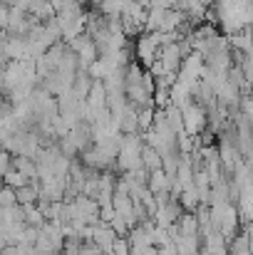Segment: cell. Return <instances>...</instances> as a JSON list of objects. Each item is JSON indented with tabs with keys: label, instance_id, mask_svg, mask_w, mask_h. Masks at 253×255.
<instances>
[{
	"label": "cell",
	"instance_id": "6da1fadb",
	"mask_svg": "<svg viewBox=\"0 0 253 255\" xmlns=\"http://www.w3.org/2000/svg\"><path fill=\"white\" fill-rule=\"evenodd\" d=\"M181 122H184V134L186 136H196V134H201L204 129H206V109L201 107V104H186L184 109H181Z\"/></svg>",
	"mask_w": 253,
	"mask_h": 255
},
{
	"label": "cell",
	"instance_id": "7a4b0ae2",
	"mask_svg": "<svg viewBox=\"0 0 253 255\" xmlns=\"http://www.w3.org/2000/svg\"><path fill=\"white\" fill-rule=\"evenodd\" d=\"M157 60L162 62L164 72H179V67H181V52H179L176 42H174V45H167V47H159Z\"/></svg>",
	"mask_w": 253,
	"mask_h": 255
},
{
	"label": "cell",
	"instance_id": "3957f363",
	"mask_svg": "<svg viewBox=\"0 0 253 255\" xmlns=\"http://www.w3.org/2000/svg\"><path fill=\"white\" fill-rule=\"evenodd\" d=\"M37 191H40V181L32 178L25 186L15 188V203L17 206H35L37 203Z\"/></svg>",
	"mask_w": 253,
	"mask_h": 255
},
{
	"label": "cell",
	"instance_id": "277c9868",
	"mask_svg": "<svg viewBox=\"0 0 253 255\" xmlns=\"http://www.w3.org/2000/svg\"><path fill=\"white\" fill-rule=\"evenodd\" d=\"M84 104H87L92 112L107 107V94H104V85H102V82H92L89 92H87V97H84Z\"/></svg>",
	"mask_w": 253,
	"mask_h": 255
},
{
	"label": "cell",
	"instance_id": "5b68a950",
	"mask_svg": "<svg viewBox=\"0 0 253 255\" xmlns=\"http://www.w3.org/2000/svg\"><path fill=\"white\" fill-rule=\"evenodd\" d=\"M10 166L17 171L20 176H25L27 181L37 178V164H35V159H27V156H12Z\"/></svg>",
	"mask_w": 253,
	"mask_h": 255
},
{
	"label": "cell",
	"instance_id": "8992f818",
	"mask_svg": "<svg viewBox=\"0 0 253 255\" xmlns=\"http://www.w3.org/2000/svg\"><path fill=\"white\" fill-rule=\"evenodd\" d=\"M229 255H251V236L249 233H236L229 243Z\"/></svg>",
	"mask_w": 253,
	"mask_h": 255
},
{
	"label": "cell",
	"instance_id": "52a82bcc",
	"mask_svg": "<svg viewBox=\"0 0 253 255\" xmlns=\"http://www.w3.org/2000/svg\"><path fill=\"white\" fill-rule=\"evenodd\" d=\"M147 191H149L152 196H157V193H169V178L164 176L162 169L149 173V178H147Z\"/></svg>",
	"mask_w": 253,
	"mask_h": 255
},
{
	"label": "cell",
	"instance_id": "ba28073f",
	"mask_svg": "<svg viewBox=\"0 0 253 255\" xmlns=\"http://www.w3.org/2000/svg\"><path fill=\"white\" fill-rule=\"evenodd\" d=\"M176 201H179V206H181L184 213H194V211L199 208V196H196L194 186H191V188H181V193H179Z\"/></svg>",
	"mask_w": 253,
	"mask_h": 255
},
{
	"label": "cell",
	"instance_id": "9c48e42d",
	"mask_svg": "<svg viewBox=\"0 0 253 255\" xmlns=\"http://www.w3.org/2000/svg\"><path fill=\"white\" fill-rule=\"evenodd\" d=\"M174 226H176V233H179V236H196V233H199V226H196L194 213H181Z\"/></svg>",
	"mask_w": 253,
	"mask_h": 255
},
{
	"label": "cell",
	"instance_id": "30bf717a",
	"mask_svg": "<svg viewBox=\"0 0 253 255\" xmlns=\"http://www.w3.org/2000/svg\"><path fill=\"white\" fill-rule=\"evenodd\" d=\"M139 159H142V166L149 171V173H152V171H159V169H162V156H159V154H157L152 146H147V144L142 146V154H139Z\"/></svg>",
	"mask_w": 253,
	"mask_h": 255
},
{
	"label": "cell",
	"instance_id": "8fae6325",
	"mask_svg": "<svg viewBox=\"0 0 253 255\" xmlns=\"http://www.w3.org/2000/svg\"><path fill=\"white\" fill-rule=\"evenodd\" d=\"M22 213H25V226H32V228H42L45 226V218L37 211V206H22Z\"/></svg>",
	"mask_w": 253,
	"mask_h": 255
},
{
	"label": "cell",
	"instance_id": "7c38bea8",
	"mask_svg": "<svg viewBox=\"0 0 253 255\" xmlns=\"http://www.w3.org/2000/svg\"><path fill=\"white\" fill-rule=\"evenodd\" d=\"M0 181H2V186H7V188H12V191L27 183V178H25V176H20L15 169H10L5 176H2V178H0Z\"/></svg>",
	"mask_w": 253,
	"mask_h": 255
},
{
	"label": "cell",
	"instance_id": "4fadbf2b",
	"mask_svg": "<svg viewBox=\"0 0 253 255\" xmlns=\"http://www.w3.org/2000/svg\"><path fill=\"white\" fill-rule=\"evenodd\" d=\"M109 253L112 255H129V243H127V238H117V241L112 243Z\"/></svg>",
	"mask_w": 253,
	"mask_h": 255
},
{
	"label": "cell",
	"instance_id": "5bb4252c",
	"mask_svg": "<svg viewBox=\"0 0 253 255\" xmlns=\"http://www.w3.org/2000/svg\"><path fill=\"white\" fill-rule=\"evenodd\" d=\"M12 203H15V191L7 188V186H2V188H0V208L12 206Z\"/></svg>",
	"mask_w": 253,
	"mask_h": 255
},
{
	"label": "cell",
	"instance_id": "9a60e30c",
	"mask_svg": "<svg viewBox=\"0 0 253 255\" xmlns=\"http://www.w3.org/2000/svg\"><path fill=\"white\" fill-rule=\"evenodd\" d=\"M10 161H12V156H10L7 151H2V149H0V178L12 169V166H10Z\"/></svg>",
	"mask_w": 253,
	"mask_h": 255
},
{
	"label": "cell",
	"instance_id": "2e32d148",
	"mask_svg": "<svg viewBox=\"0 0 253 255\" xmlns=\"http://www.w3.org/2000/svg\"><path fill=\"white\" fill-rule=\"evenodd\" d=\"M157 253H159V255H176V248H174V243H169V246L157 248Z\"/></svg>",
	"mask_w": 253,
	"mask_h": 255
},
{
	"label": "cell",
	"instance_id": "e0dca14e",
	"mask_svg": "<svg viewBox=\"0 0 253 255\" xmlns=\"http://www.w3.org/2000/svg\"><path fill=\"white\" fill-rule=\"evenodd\" d=\"M0 188H2V181H0Z\"/></svg>",
	"mask_w": 253,
	"mask_h": 255
}]
</instances>
